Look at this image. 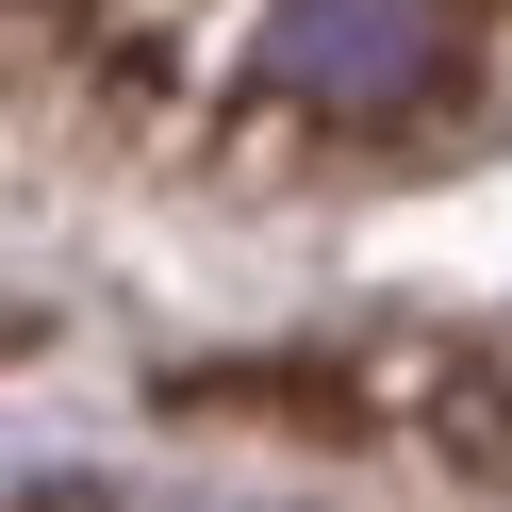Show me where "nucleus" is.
Returning a JSON list of instances; mask_svg holds the SVG:
<instances>
[{"instance_id":"1","label":"nucleus","mask_w":512,"mask_h":512,"mask_svg":"<svg viewBox=\"0 0 512 512\" xmlns=\"http://www.w3.org/2000/svg\"><path fill=\"white\" fill-rule=\"evenodd\" d=\"M430 50H446V0H281L265 67L298 100H413Z\"/></svg>"}]
</instances>
